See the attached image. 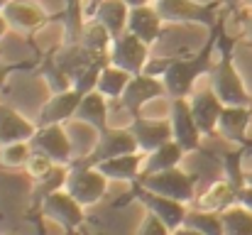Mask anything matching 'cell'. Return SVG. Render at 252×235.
<instances>
[{
  "mask_svg": "<svg viewBox=\"0 0 252 235\" xmlns=\"http://www.w3.org/2000/svg\"><path fill=\"white\" fill-rule=\"evenodd\" d=\"M171 235H203V233H198L196 228H189V226H181V228H176V231H171Z\"/></svg>",
  "mask_w": 252,
  "mask_h": 235,
  "instance_id": "37",
  "label": "cell"
},
{
  "mask_svg": "<svg viewBox=\"0 0 252 235\" xmlns=\"http://www.w3.org/2000/svg\"><path fill=\"white\" fill-rule=\"evenodd\" d=\"M169 120H171V133H174V142L189 155L196 152L201 145V130L193 120L189 98H171V108H169Z\"/></svg>",
  "mask_w": 252,
  "mask_h": 235,
  "instance_id": "8",
  "label": "cell"
},
{
  "mask_svg": "<svg viewBox=\"0 0 252 235\" xmlns=\"http://www.w3.org/2000/svg\"><path fill=\"white\" fill-rule=\"evenodd\" d=\"M189 105H191V113H193V120L201 130V135H213L218 130V120H220V113H223V101L213 93V88L208 91H198L189 98Z\"/></svg>",
  "mask_w": 252,
  "mask_h": 235,
  "instance_id": "15",
  "label": "cell"
},
{
  "mask_svg": "<svg viewBox=\"0 0 252 235\" xmlns=\"http://www.w3.org/2000/svg\"><path fill=\"white\" fill-rule=\"evenodd\" d=\"M5 17H7V22H10V30H17V32H37L39 27H44L47 22H49V15H47V10L39 5V2H34V0H12L5 10Z\"/></svg>",
  "mask_w": 252,
  "mask_h": 235,
  "instance_id": "14",
  "label": "cell"
},
{
  "mask_svg": "<svg viewBox=\"0 0 252 235\" xmlns=\"http://www.w3.org/2000/svg\"><path fill=\"white\" fill-rule=\"evenodd\" d=\"M245 181H248V184H252V171H250V174H245Z\"/></svg>",
  "mask_w": 252,
  "mask_h": 235,
  "instance_id": "42",
  "label": "cell"
},
{
  "mask_svg": "<svg viewBox=\"0 0 252 235\" xmlns=\"http://www.w3.org/2000/svg\"><path fill=\"white\" fill-rule=\"evenodd\" d=\"M15 69H17L15 64H5V62H0V88L5 86V81L10 78V74H12Z\"/></svg>",
  "mask_w": 252,
  "mask_h": 235,
  "instance_id": "35",
  "label": "cell"
},
{
  "mask_svg": "<svg viewBox=\"0 0 252 235\" xmlns=\"http://www.w3.org/2000/svg\"><path fill=\"white\" fill-rule=\"evenodd\" d=\"M49 221L59 223L64 231H76L81 223H84V206L66 191V189H59L54 191L49 199H44L42 208H39Z\"/></svg>",
  "mask_w": 252,
  "mask_h": 235,
  "instance_id": "11",
  "label": "cell"
},
{
  "mask_svg": "<svg viewBox=\"0 0 252 235\" xmlns=\"http://www.w3.org/2000/svg\"><path fill=\"white\" fill-rule=\"evenodd\" d=\"M108 118H110V101L98 93V91H91L81 96V103H79V110H76V118L79 123L95 128L98 133L108 128Z\"/></svg>",
  "mask_w": 252,
  "mask_h": 235,
  "instance_id": "21",
  "label": "cell"
},
{
  "mask_svg": "<svg viewBox=\"0 0 252 235\" xmlns=\"http://www.w3.org/2000/svg\"><path fill=\"white\" fill-rule=\"evenodd\" d=\"M245 5H248V7H250V10H252V0H245Z\"/></svg>",
  "mask_w": 252,
  "mask_h": 235,
  "instance_id": "43",
  "label": "cell"
},
{
  "mask_svg": "<svg viewBox=\"0 0 252 235\" xmlns=\"http://www.w3.org/2000/svg\"><path fill=\"white\" fill-rule=\"evenodd\" d=\"M243 37H245L248 42H252V12L248 15V20H245V27H243Z\"/></svg>",
  "mask_w": 252,
  "mask_h": 235,
  "instance_id": "36",
  "label": "cell"
},
{
  "mask_svg": "<svg viewBox=\"0 0 252 235\" xmlns=\"http://www.w3.org/2000/svg\"><path fill=\"white\" fill-rule=\"evenodd\" d=\"M93 22L103 25L110 37H120L123 32H127V17H130V5L125 0H100L93 10H91Z\"/></svg>",
  "mask_w": 252,
  "mask_h": 235,
  "instance_id": "18",
  "label": "cell"
},
{
  "mask_svg": "<svg viewBox=\"0 0 252 235\" xmlns=\"http://www.w3.org/2000/svg\"><path fill=\"white\" fill-rule=\"evenodd\" d=\"M54 167H57V164H54V159H49V157L42 155V152H32L30 159H27V164H25L27 174H30L34 181H37V179H42V176H47Z\"/></svg>",
  "mask_w": 252,
  "mask_h": 235,
  "instance_id": "32",
  "label": "cell"
},
{
  "mask_svg": "<svg viewBox=\"0 0 252 235\" xmlns=\"http://www.w3.org/2000/svg\"><path fill=\"white\" fill-rule=\"evenodd\" d=\"M10 32V22H7V17H5V12H0V39L5 37Z\"/></svg>",
  "mask_w": 252,
  "mask_h": 235,
  "instance_id": "38",
  "label": "cell"
},
{
  "mask_svg": "<svg viewBox=\"0 0 252 235\" xmlns=\"http://www.w3.org/2000/svg\"><path fill=\"white\" fill-rule=\"evenodd\" d=\"M252 108L248 105H225L218 120V133L228 142H245L248 140V128H250Z\"/></svg>",
  "mask_w": 252,
  "mask_h": 235,
  "instance_id": "22",
  "label": "cell"
},
{
  "mask_svg": "<svg viewBox=\"0 0 252 235\" xmlns=\"http://www.w3.org/2000/svg\"><path fill=\"white\" fill-rule=\"evenodd\" d=\"M142 162L145 159L140 152H127V155L103 159L95 167L108 181H137L142 174Z\"/></svg>",
  "mask_w": 252,
  "mask_h": 235,
  "instance_id": "20",
  "label": "cell"
},
{
  "mask_svg": "<svg viewBox=\"0 0 252 235\" xmlns=\"http://www.w3.org/2000/svg\"><path fill=\"white\" fill-rule=\"evenodd\" d=\"M66 176H69V171L64 169V164H57L47 176L37 179L34 181V189H32V208H42L44 199H49L54 191L64 189L66 186Z\"/></svg>",
  "mask_w": 252,
  "mask_h": 235,
  "instance_id": "26",
  "label": "cell"
},
{
  "mask_svg": "<svg viewBox=\"0 0 252 235\" xmlns=\"http://www.w3.org/2000/svg\"><path fill=\"white\" fill-rule=\"evenodd\" d=\"M137 235H171V231H169L167 226H164L155 213H147V218L142 221V226H140Z\"/></svg>",
  "mask_w": 252,
  "mask_h": 235,
  "instance_id": "33",
  "label": "cell"
},
{
  "mask_svg": "<svg viewBox=\"0 0 252 235\" xmlns=\"http://www.w3.org/2000/svg\"><path fill=\"white\" fill-rule=\"evenodd\" d=\"M130 7H142V5H152L155 0H125Z\"/></svg>",
  "mask_w": 252,
  "mask_h": 235,
  "instance_id": "39",
  "label": "cell"
},
{
  "mask_svg": "<svg viewBox=\"0 0 252 235\" xmlns=\"http://www.w3.org/2000/svg\"><path fill=\"white\" fill-rule=\"evenodd\" d=\"M218 44V52H220V59L211 67L208 76H211V88L213 93L223 101V105H248L252 108V96L248 93L245 83L240 71L235 69V62H233V42L230 37L223 32V25H220V39L216 42Z\"/></svg>",
  "mask_w": 252,
  "mask_h": 235,
  "instance_id": "1",
  "label": "cell"
},
{
  "mask_svg": "<svg viewBox=\"0 0 252 235\" xmlns=\"http://www.w3.org/2000/svg\"><path fill=\"white\" fill-rule=\"evenodd\" d=\"M30 147L32 152H42L54 159V164L66 167L74 159V145L64 125H37L34 135L30 137Z\"/></svg>",
  "mask_w": 252,
  "mask_h": 235,
  "instance_id": "6",
  "label": "cell"
},
{
  "mask_svg": "<svg viewBox=\"0 0 252 235\" xmlns=\"http://www.w3.org/2000/svg\"><path fill=\"white\" fill-rule=\"evenodd\" d=\"M240 2H245V0H220V5H225V7H238Z\"/></svg>",
  "mask_w": 252,
  "mask_h": 235,
  "instance_id": "40",
  "label": "cell"
},
{
  "mask_svg": "<svg viewBox=\"0 0 252 235\" xmlns=\"http://www.w3.org/2000/svg\"><path fill=\"white\" fill-rule=\"evenodd\" d=\"M30 155H32L30 142H10V145L0 147V164H5L10 169H17V167L27 164Z\"/></svg>",
  "mask_w": 252,
  "mask_h": 235,
  "instance_id": "31",
  "label": "cell"
},
{
  "mask_svg": "<svg viewBox=\"0 0 252 235\" xmlns=\"http://www.w3.org/2000/svg\"><path fill=\"white\" fill-rule=\"evenodd\" d=\"M186 155L174 140H169L167 145H162V147H157L155 152H150V155L145 157V162H142V174H152V171H162V169H174V167H179V162H181V157Z\"/></svg>",
  "mask_w": 252,
  "mask_h": 235,
  "instance_id": "25",
  "label": "cell"
},
{
  "mask_svg": "<svg viewBox=\"0 0 252 235\" xmlns=\"http://www.w3.org/2000/svg\"><path fill=\"white\" fill-rule=\"evenodd\" d=\"M81 96H84V93H79L76 88H66V91H62V93H54V96L42 105L37 125H66L69 120L76 118Z\"/></svg>",
  "mask_w": 252,
  "mask_h": 235,
  "instance_id": "13",
  "label": "cell"
},
{
  "mask_svg": "<svg viewBox=\"0 0 252 235\" xmlns=\"http://www.w3.org/2000/svg\"><path fill=\"white\" fill-rule=\"evenodd\" d=\"M157 12L164 22L174 25H206L211 30L218 27L216 7L218 2H198V0H155Z\"/></svg>",
  "mask_w": 252,
  "mask_h": 235,
  "instance_id": "4",
  "label": "cell"
},
{
  "mask_svg": "<svg viewBox=\"0 0 252 235\" xmlns=\"http://www.w3.org/2000/svg\"><path fill=\"white\" fill-rule=\"evenodd\" d=\"M238 206L252 211V184H245V186L238 189Z\"/></svg>",
  "mask_w": 252,
  "mask_h": 235,
  "instance_id": "34",
  "label": "cell"
},
{
  "mask_svg": "<svg viewBox=\"0 0 252 235\" xmlns=\"http://www.w3.org/2000/svg\"><path fill=\"white\" fill-rule=\"evenodd\" d=\"M79 44H84L86 49H91L95 54H108L110 52V44H113V37H110V32L103 25H98V22L91 20L84 27V34H81V42Z\"/></svg>",
  "mask_w": 252,
  "mask_h": 235,
  "instance_id": "29",
  "label": "cell"
},
{
  "mask_svg": "<svg viewBox=\"0 0 252 235\" xmlns=\"http://www.w3.org/2000/svg\"><path fill=\"white\" fill-rule=\"evenodd\" d=\"M162 15L157 12L155 2L152 5H142V7H130V17H127V32H132L135 37H140L145 44H155L162 34Z\"/></svg>",
  "mask_w": 252,
  "mask_h": 235,
  "instance_id": "17",
  "label": "cell"
},
{
  "mask_svg": "<svg viewBox=\"0 0 252 235\" xmlns=\"http://www.w3.org/2000/svg\"><path fill=\"white\" fill-rule=\"evenodd\" d=\"M235 203H238V189L230 181H216V184H211V189L206 194H201L196 199V208L213 211V213H223Z\"/></svg>",
  "mask_w": 252,
  "mask_h": 235,
  "instance_id": "23",
  "label": "cell"
},
{
  "mask_svg": "<svg viewBox=\"0 0 252 235\" xmlns=\"http://www.w3.org/2000/svg\"><path fill=\"white\" fill-rule=\"evenodd\" d=\"M223 231L225 235H252V211L238 203L223 211Z\"/></svg>",
  "mask_w": 252,
  "mask_h": 235,
  "instance_id": "28",
  "label": "cell"
},
{
  "mask_svg": "<svg viewBox=\"0 0 252 235\" xmlns=\"http://www.w3.org/2000/svg\"><path fill=\"white\" fill-rule=\"evenodd\" d=\"M130 133L135 135L137 150H140L142 155H150V152H155L157 147L167 145L169 140H174L171 120H152V118H142V115H137V118L132 120Z\"/></svg>",
  "mask_w": 252,
  "mask_h": 235,
  "instance_id": "12",
  "label": "cell"
},
{
  "mask_svg": "<svg viewBox=\"0 0 252 235\" xmlns=\"http://www.w3.org/2000/svg\"><path fill=\"white\" fill-rule=\"evenodd\" d=\"M140 201L147 206L150 213H155V216L167 226L169 231L181 228L184 221H186L189 208H186V203H181V201H174V199L159 196V194H152V191H145V189H140Z\"/></svg>",
  "mask_w": 252,
  "mask_h": 235,
  "instance_id": "16",
  "label": "cell"
},
{
  "mask_svg": "<svg viewBox=\"0 0 252 235\" xmlns=\"http://www.w3.org/2000/svg\"><path fill=\"white\" fill-rule=\"evenodd\" d=\"M184 226L196 228L198 233L203 235H225V231H223V213H213V211H201V208L189 211Z\"/></svg>",
  "mask_w": 252,
  "mask_h": 235,
  "instance_id": "27",
  "label": "cell"
},
{
  "mask_svg": "<svg viewBox=\"0 0 252 235\" xmlns=\"http://www.w3.org/2000/svg\"><path fill=\"white\" fill-rule=\"evenodd\" d=\"M211 47L206 44L203 52L193 54V57H171L167 59V69L162 74L164 88H167L169 98H189V93L196 86V78L201 74L211 71Z\"/></svg>",
  "mask_w": 252,
  "mask_h": 235,
  "instance_id": "2",
  "label": "cell"
},
{
  "mask_svg": "<svg viewBox=\"0 0 252 235\" xmlns=\"http://www.w3.org/2000/svg\"><path fill=\"white\" fill-rule=\"evenodd\" d=\"M127 152H140V150H137V142H135V135L130 133V128H113V125H108L105 130H100L93 152L88 157H84L81 164L95 167V164L103 162V159L127 155Z\"/></svg>",
  "mask_w": 252,
  "mask_h": 235,
  "instance_id": "9",
  "label": "cell"
},
{
  "mask_svg": "<svg viewBox=\"0 0 252 235\" xmlns=\"http://www.w3.org/2000/svg\"><path fill=\"white\" fill-rule=\"evenodd\" d=\"M137 184L145 191H152V194L167 196V199H174V201H181L186 206L191 201H196V179L191 174L181 171L179 167L152 171V174H140Z\"/></svg>",
  "mask_w": 252,
  "mask_h": 235,
  "instance_id": "3",
  "label": "cell"
},
{
  "mask_svg": "<svg viewBox=\"0 0 252 235\" xmlns=\"http://www.w3.org/2000/svg\"><path fill=\"white\" fill-rule=\"evenodd\" d=\"M10 2H12V0H0V12H2V10H5V7H7Z\"/></svg>",
  "mask_w": 252,
  "mask_h": 235,
  "instance_id": "41",
  "label": "cell"
},
{
  "mask_svg": "<svg viewBox=\"0 0 252 235\" xmlns=\"http://www.w3.org/2000/svg\"><path fill=\"white\" fill-rule=\"evenodd\" d=\"M130 78H132V74H127L125 69H120V67H115V64H108V67H103V71H100V76H98L95 91L103 93L108 101H118V98L125 93Z\"/></svg>",
  "mask_w": 252,
  "mask_h": 235,
  "instance_id": "24",
  "label": "cell"
},
{
  "mask_svg": "<svg viewBox=\"0 0 252 235\" xmlns=\"http://www.w3.org/2000/svg\"><path fill=\"white\" fill-rule=\"evenodd\" d=\"M34 130H37V125L32 120H27L15 108L0 103V147L10 145V142H30Z\"/></svg>",
  "mask_w": 252,
  "mask_h": 235,
  "instance_id": "19",
  "label": "cell"
},
{
  "mask_svg": "<svg viewBox=\"0 0 252 235\" xmlns=\"http://www.w3.org/2000/svg\"><path fill=\"white\" fill-rule=\"evenodd\" d=\"M108 57H110V64H115L135 76V74H142L150 62V44H145L132 32H123L120 37L113 39Z\"/></svg>",
  "mask_w": 252,
  "mask_h": 235,
  "instance_id": "7",
  "label": "cell"
},
{
  "mask_svg": "<svg viewBox=\"0 0 252 235\" xmlns=\"http://www.w3.org/2000/svg\"><path fill=\"white\" fill-rule=\"evenodd\" d=\"M81 206H93L98 203L105 191H108V179L98 171V167H91V164H81L76 162L71 169H69V176H66V186H64Z\"/></svg>",
  "mask_w": 252,
  "mask_h": 235,
  "instance_id": "5",
  "label": "cell"
},
{
  "mask_svg": "<svg viewBox=\"0 0 252 235\" xmlns=\"http://www.w3.org/2000/svg\"><path fill=\"white\" fill-rule=\"evenodd\" d=\"M162 96H167L164 81H162L159 76H152V74L142 71V74H135V76L130 78L125 93H123L118 101H120V103H123V105L137 118L140 110H142L147 103H152L155 98H162Z\"/></svg>",
  "mask_w": 252,
  "mask_h": 235,
  "instance_id": "10",
  "label": "cell"
},
{
  "mask_svg": "<svg viewBox=\"0 0 252 235\" xmlns=\"http://www.w3.org/2000/svg\"><path fill=\"white\" fill-rule=\"evenodd\" d=\"M42 76L49 78V88H52L54 93H62V91L71 88V78L66 76V71L59 67L54 52H49V54L44 57V62H42Z\"/></svg>",
  "mask_w": 252,
  "mask_h": 235,
  "instance_id": "30",
  "label": "cell"
}]
</instances>
